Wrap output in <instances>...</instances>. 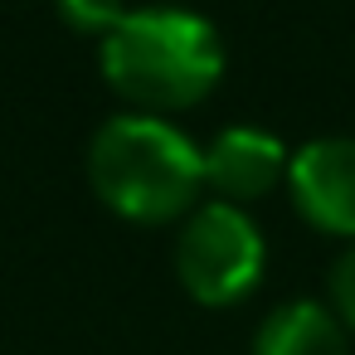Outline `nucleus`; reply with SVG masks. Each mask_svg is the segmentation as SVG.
<instances>
[{
    "mask_svg": "<svg viewBox=\"0 0 355 355\" xmlns=\"http://www.w3.org/2000/svg\"><path fill=\"white\" fill-rule=\"evenodd\" d=\"M287 195L321 234L355 239V137H311L287 161Z\"/></svg>",
    "mask_w": 355,
    "mask_h": 355,
    "instance_id": "nucleus-4",
    "label": "nucleus"
},
{
    "mask_svg": "<svg viewBox=\"0 0 355 355\" xmlns=\"http://www.w3.org/2000/svg\"><path fill=\"white\" fill-rule=\"evenodd\" d=\"M54 10H59V20H64L69 30L98 35V40H107V35L127 20V6H122V0H54Z\"/></svg>",
    "mask_w": 355,
    "mask_h": 355,
    "instance_id": "nucleus-7",
    "label": "nucleus"
},
{
    "mask_svg": "<svg viewBox=\"0 0 355 355\" xmlns=\"http://www.w3.org/2000/svg\"><path fill=\"white\" fill-rule=\"evenodd\" d=\"M263 263H268V243H263L258 224L229 200L200 205L185 219L180 243H175V272L200 306L243 302L258 287Z\"/></svg>",
    "mask_w": 355,
    "mask_h": 355,
    "instance_id": "nucleus-3",
    "label": "nucleus"
},
{
    "mask_svg": "<svg viewBox=\"0 0 355 355\" xmlns=\"http://www.w3.org/2000/svg\"><path fill=\"white\" fill-rule=\"evenodd\" d=\"M253 355H345L340 316L311 297L282 302L263 316L253 336Z\"/></svg>",
    "mask_w": 355,
    "mask_h": 355,
    "instance_id": "nucleus-6",
    "label": "nucleus"
},
{
    "mask_svg": "<svg viewBox=\"0 0 355 355\" xmlns=\"http://www.w3.org/2000/svg\"><path fill=\"white\" fill-rule=\"evenodd\" d=\"M88 180L112 214L132 224H166L205 190V151L166 117L122 112L98 127L88 146Z\"/></svg>",
    "mask_w": 355,
    "mask_h": 355,
    "instance_id": "nucleus-2",
    "label": "nucleus"
},
{
    "mask_svg": "<svg viewBox=\"0 0 355 355\" xmlns=\"http://www.w3.org/2000/svg\"><path fill=\"white\" fill-rule=\"evenodd\" d=\"M98 59L107 88L151 117L205 103L224 78L219 30L205 15L175 6L127 10V20L103 40Z\"/></svg>",
    "mask_w": 355,
    "mask_h": 355,
    "instance_id": "nucleus-1",
    "label": "nucleus"
},
{
    "mask_svg": "<svg viewBox=\"0 0 355 355\" xmlns=\"http://www.w3.org/2000/svg\"><path fill=\"white\" fill-rule=\"evenodd\" d=\"M287 146L263 132V127H224L209 151H205V185L229 200V205H243V200H258L268 195L277 180H287Z\"/></svg>",
    "mask_w": 355,
    "mask_h": 355,
    "instance_id": "nucleus-5",
    "label": "nucleus"
},
{
    "mask_svg": "<svg viewBox=\"0 0 355 355\" xmlns=\"http://www.w3.org/2000/svg\"><path fill=\"white\" fill-rule=\"evenodd\" d=\"M331 306H336V316L355 331V243L331 263Z\"/></svg>",
    "mask_w": 355,
    "mask_h": 355,
    "instance_id": "nucleus-8",
    "label": "nucleus"
}]
</instances>
